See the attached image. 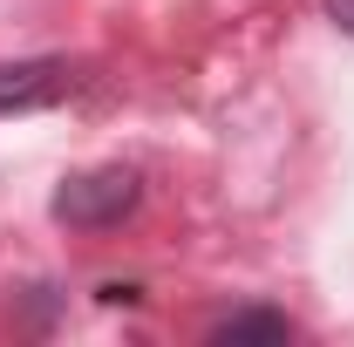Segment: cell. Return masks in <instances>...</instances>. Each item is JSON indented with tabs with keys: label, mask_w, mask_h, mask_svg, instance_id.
<instances>
[{
	"label": "cell",
	"mask_w": 354,
	"mask_h": 347,
	"mask_svg": "<svg viewBox=\"0 0 354 347\" xmlns=\"http://www.w3.org/2000/svg\"><path fill=\"white\" fill-rule=\"evenodd\" d=\"M136 198H143V177L130 164H95V171H75L62 191H55V225H68V232H109V225H123L136 212Z\"/></svg>",
	"instance_id": "1"
},
{
	"label": "cell",
	"mask_w": 354,
	"mask_h": 347,
	"mask_svg": "<svg viewBox=\"0 0 354 347\" xmlns=\"http://www.w3.org/2000/svg\"><path fill=\"white\" fill-rule=\"evenodd\" d=\"M68 62H0V116H21V109H48V102H62L68 95Z\"/></svg>",
	"instance_id": "2"
},
{
	"label": "cell",
	"mask_w": 354,
	"mask_h": 347,
	"mask_svg": "<svg viewBox=\"0 0 354 347\" xmlns=\"http://www.w3.org/2000/svg\"><path fill=\"white\" fill-rule=\"evenodd\" d=\"M212 341H225V347H239V341H293V320L272 313V306H245V313H225L218 327H212Z\"/></svg>",
	"instance_id": "3"
},
{
	"label": "cell",
	"mask_w": 354,
	"mask_h": 347,
	"mask_svg": "<svg viewBox=\"0 0 354 347\" xmlns=\"http://www.w3.org/2000/svg\"><path fill=\"white\" fill-rule=\"evenodd\" d=\"M327 14H334V28H348V35H354V0H327Z\"/></svg>",
	"instance_id": "4"
}]
</instances>
